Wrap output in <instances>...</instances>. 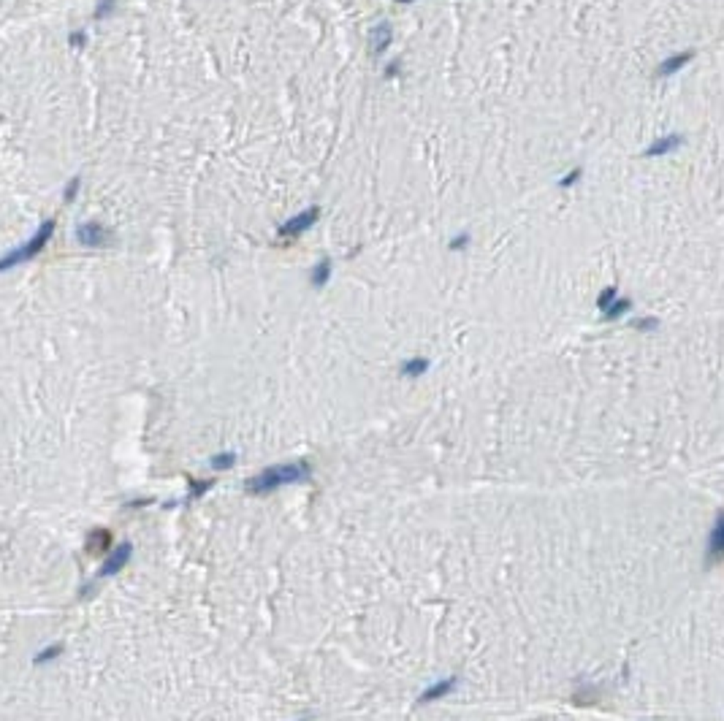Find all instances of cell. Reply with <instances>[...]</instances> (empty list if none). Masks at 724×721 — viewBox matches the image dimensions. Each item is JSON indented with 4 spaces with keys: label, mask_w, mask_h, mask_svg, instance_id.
<instances>
[{
    "label": "cell",
    "mask_w": 724,
    "mask_h": 721,
    "mask_svg": "<svg viewBox=\"0 0 724 721\" xmlns=\"http://www.w3.org/2000/svg\"><path fill=\"white\" fill-rule=\"evenodd\" d=\"M312 469L307 461H296V464H274L269 469L258 472L255 477L247 480V491L250 494H269L277 491L279 486H290V483H301L310 480Z\"/></svg>",
    "instance_id": "obj_1"
},
{
    "label": "cell",
    "mask_w": 724,
    "mask_h": 721,
    "mask_svg": "<svg viewBox=\"0 0 724 721\" xmlns=\"http://www.w3.org/2000/svg\"><path fill=\"white\" fill-rule=\"evenodd\" d=\"M52 233H54V220H46L44 226L39 228L25 244H19L17 250H11L8 255L0 258V271L17 269L19 263H28V261H33L36 255H41L44 247L49 244V239H52Z\"/></svg>",
    "instance_id": "obj_2"
},
{
    "label": "cell",
    "mask_w": 724,
    "mask_h": 721,
    "mask_svg": "<svg viewBox=\"0 0 724 721\" xmlns=\"http://www.w3.org/2000/svg\"><path fill=\"white\" fill-rule=\"evenodd\" d=\"M317 217H320V209H317V206H310V209L299 212L296 217H290L288 223H282L277 236H279L282 241H288V239H296V236H301L304 230H310V228L315 226Z\"/></svg>",
    "instance_id": "obj_3"
},
{
    "label": "cell",
    "mask_w": 724,
    "mask_h": 721,
    "mask_svg": "<svg viewBox=\"0 0 724 721\" xmlns=\"http://www.w3.org/2000/svg\"><path fill=\"white\" fill-rule=\"evenodd\" d=\"M692 60H694V49H683V52H676V54L665 57V60L657 65L654 76H657V79H670V76H676V74H679L681 68H686Z\"/></svg>",
    "instance_id": "obj_4"
},
{
    "label": "cell",
    "mask_w": 724,
    "mask_h": 721,
    "mask_svg": "<svg viewBox=\"0 0 724 721\" xmlns=\"http://www.w3.org/2000/svg\"><path fill=\"white\" fill-rule=\"evenodd\" d=\"M76 239L82 247H103L109 241V230L100 223H82L76 228Z\"/></svg>",
    "instance_id": "obj_5"
},
{
    "label": "cell",
    "mask_w": 724,
    "mask_h": 721,
    "mask_svg": "<svg viewBox=\"0 0 724 721\" xmlns=\"http://www.w3.org/2000/svg\"><path fill=\"white\" fill-rule=\"evenodd\" d=\"M391 41H394V28L388 25V22H377L372 30H369V52L377 57V54H383L388 46H391Z\"/></svg>",
    "instance_id": "obj_6"
},
{
    "label": "cell",
    "mask_w": 724,
    "mask_h": 721,
    "mask_svg": "<svg viewBox=\"0 0 724 721\" xmlns=\"http://www.w3.org/2000/svg\"><path fill=\"white\" fill-rule=\"evenodd\" d=\"M131 553H134L131 545H117L114 550H109V559H106V564H103V570H100V578L117 575V572L131 561Z\"/></svg>",
    "instance_id": "obj_7"
},
{
    "label": "cell",
    "mask_w": 724,
    "mask_h": 721,
    "mask_svg": "<svg viewBox=\"0 0 724 721\" xmlns=\"http://www.w3.org/2000/svg\"><path fill=\"white\" fill-rule=\"evenodd\" d=\"M681 144H683V136L681 133H668V136H659L657 141H651L648 147H646V158H662V155H670V152H676Z\"/></svg>",
    "instance_id": "obj_8"
},
{
    "label": "cell",
    "mask_w": 724,
    "mask_h": 721,
    "mask_svg": "<svg viewBox=\"0 0 724 721\" xmlns=\"http://www.w3.org/2000/svg\"><path fill=\"white\" fill-rule=\"evenodd\" d=\"M456 686H458V678H445V680H437V683H432L420 697H418V702L420 705H429V702H437V700H443V697H448V694H453L456 691Z\"/></svg>",
    "instance_id": "obj_9"
},
{
    "label": "cell",
    "mask_w": 724,
    "mask_h": 721,
    "mask_svg": "<svg viewBox=\"0 0 724 721\" xmlns=\"http://www.w3.org/2000/svg\"><path fill=\"white\" fill-rule=\"evenodd\" d=\"M724 559V515L716 518L711 540H708V564H719Z\"/></svg>",
    "instance_id": "obj_10"
},
{
    "label": "cell",
    "mask_w": 724,
    "mask_h": 721,
    "mask_svg": "<svg viewBox=\"0 0 724 721\" xmlns=\"http://www.w3.org/2000/svg\"><path fill=\"white\" fill-rule=\"evenodd\" d=\"M109 548H111V535H109L106 529H98L90 540H87V550H90V553H106Z\"/></svg>",
    "instance_id": "obj_11"
},
{
    "label": "cell",
    "mask_w": 724,
    "mask_h": 721,
    "mask_svg": "<svg viewBox=\"0 0 724 721\" xmlns=\"http://www.w3.org/2000/svg\"><path fill=\"white\" fill-rule=\"evenodd\" d=\"M429 372V360L426 358H407L402 363V377H420Z\"/></svg>",
    "instance_id": "obj_12"
},
{
    "label": "cell",
    "mask_w": 724,
    "mask_h": 721,
    "mask_svg": "<svg viewBox=\"0 0 724 721\" xmlns=\"http://www.w3.org/2000/svg\"><path fill=\"white\" fill-rule=\"evenodd\" d=\"M328 277H331V261L328 258H323V261H317V266L312 269V285L315 288H326V282H328Z\"/></svg>",
    "instance_id": "obj_13"
},
{
    "label": "cell",
    "mask_w": 724,
    "mask_h": 721,
    "mask_svg": "<svg viewBox=\"0 0 724 721\" xmlns=\"http://www.w3.org/2000/svg\"><path fill=\"white\" fill-rule=\"evenodd\" d=\"M632 310V301L630 299H616L608 310H605V320H616V317H621L624 312H630Z\"/></svg>",
    "instance_id": "obj_14"
},
{
    "label": "cell",
    "mask_w": 724,
    "mask_h": 721,
    "mask_svg": "<svg viewBox=\"0 0 724 721\" xmlns=\"http://www.w3.org/2000/svg\"><path fill=\"white\" fill-rule=\"evenodd\" d=\"M616 299H619V288H613V285H610V288H605V290L599 293V299H597V310H602V312H605V310H608V307H610Z\"/></svg>",
    "instance_id": "obj_15"
},
{
    "label": "cell",
    "mask_w": 724,
    "mask_h": 721,
    "mask_svg": "<svg viewBox=\"0 0 724 721\" xmlns=\"http://www.w3.org/2000/svg\"><path fill=\"white\" fill-rule=\"evenodd\" d=\"M114 8H117V0H98L92 17H95V19H106L109 14H114Z\"/></svg>",
    "instance_id": "obj_16"
},
{
    "label": "cell",
    "mask_w": 724,
    "mask_h": 721,
    "mask_svg": "<svg viewBox=\"0 0 724 721\" xmlns=\"http://www.w3.org/2000/svg\"><path fill=\"white\" fill-rule=\"evenodd\" d=\"M63 654V645L57 643V645H49V648H44L41 654H36V665H44V662H54L57 656Z\"/></svg>",
    "instance_id": "obj_17"
},
{
    "label": "cell",
    "mask_w": 724,
    "mask_h": 721,
    "mask_svg": "<svg viewBox=\"0 0 724 721\" xmlns=\"http://www.w3.org/2000/svg\"><path fill=\"white\" fill-rule=\"evenodd\" d=\"M233 464H236V453H220V455L212 458V466L220 469V472H223V469H231Z\"/></svg>",
    "instance_id": "obj_18"
},
{
    "label": "cell",
    "mask_w": 724,
    "mask_h": 721,
    "mask_svg": "<svg viewBox=\"0 0 724 721\" xmlns=\"http://www.w3.org/2000/svg\"><path fill=\"white\" fill-rule=\"evenodd\" d=\"M79 187H82V180H79V177H74V180L68 182V187H65L63 198H65V201H74V198H76V193H79Z\"/></svg>",
    "instance_id": "obj_19"
},
{
    "label": "cell",
    "mask_w": 724,
    "mask_h": 721,
    "mask_svg": "<svg viewBox=\"0 0 724 721\" xmlns=\"http://www.w3.org/2000/svg\"><path fill=\"white\" fill-rule=\"evenodd\" d=\"M581 177H584V171H581V169H573L570 174H564V177L559 180V187H570V184H575Z\"/></svg>",
    "instance_id": "obj_20"
},
{
    "label": "cell",
    "mask_w": 724,
    "mask_h": 721,
    "mask_svg": "<svg viewBox=\"0 0 724 721\" xmlns=\"http://www.w3.org/2000/svg\"><path fill=\"white\" fill-rule=\"evenodd\" d=\"M68 44L76 46V49H79V46H85V44H87V33H85V30H74V33L68 36Z\"/></svg>",
    "instance_id": "obj_21"
},
{
    "label": "cell",
    "mask_w": 724,
    "mask_h": 721,
    "mask_svg": "<svg viewBox=\"0 0 724 721\" xmlns=\"http://www.w3.org/2000/svg\"><path fill=\"white\" fill-rule=\"evenodd\" d=\"M657 325H659V323H657L654 317H643V320H635V328H637V331H654Z\"/></svg>",
    "instance_id": "obj_22"
},
{
    "label": "cell",
    "mask_w": 724,
    "mask_h": 721,
    "mask_svg": "<svg viewBox=\"0 0 724 721\" xmlns=\"http://www.w3.org/2000/svg\"><path fill=\"white\" fill-rule=\"evenodd\" d=\"M467 244H469V233H458V236L451 239V250H461V247H467Z\"/></svg>",
    "instance_id": "obj_23"
},
{
    "label": "cell",
    "mask_w": 724,
    "mask_h": 721,
    "mask_svg": "<svg viewBox=\"0 0 724 721\" xmlns=\"http://www.w3.org/2000/svg\"><path fill=\"white\" fill-rule=\"evenodd\" d=\"M209 486H212V480H198V483H193V494H190V499H193V496H201L204 491H209Z\"/></svg>",
    "instance_id": "obj_24"
},
{
    "label": "cell",
    "mask_w": 724,
    "mask_h": 721,
    "mask_svg": "<svg viewBox=\"0 0 724 721\" xmlns=\"http://www.w3.org/2000/svg\"><path fill=\"white\" fill-rule=\"evenodd\" d=\"M399 74V63H391L388 68H385V79H391V76H396Z\"/></svg>",
    "instance_id": "obj_25"
},
{
    "label": "cell",
    "mask_w": 724,
    "mask_h": 721,
    "mask_svg": "<svg viewBox=\"0 0 724 721\" xmlns=\"http://www.w3.org/2000/svg\"><path fill=\"white\" fill-rule=\"evenodd\" d=\"M396 3H415V0H396Z\"/></svg>",
    "instance_id": "obj_26"
}]
</instances>
